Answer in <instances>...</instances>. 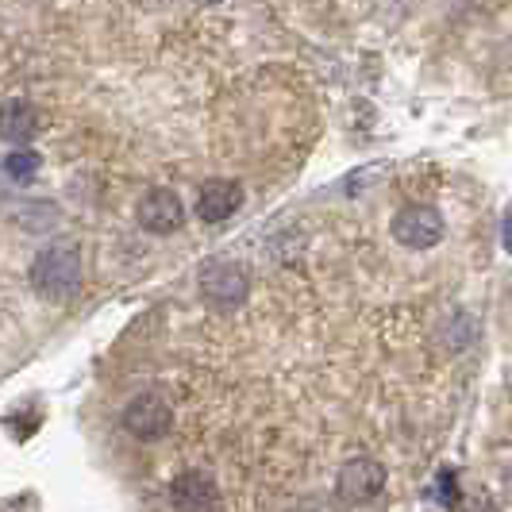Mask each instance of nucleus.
I'll return each mask as SVG.
<instances>
[{
	"label": "nucleus",
	"mask_w": 512,
	"mask_h": 512,
	"mask_svg": "<svg viewBox=\"0 0 512 512\" xmlns=\"http://www.w3.org/2000/svg\"><path fill=\"white\" fill-rule=\"evenodd\" d=\"M170 420H174V412H170V405L158 393H139V397H131L128 409H124V432L143 439V443H151V439H162L170 432Z\"/></svg>",
	"instance_id": "6"
},
{
	"label": "nucleus",
	"mask_w": 512,
	"mask_h": 512,
	"mask_svg": "<svg viewBox=\"0 0 512 512\" xmlns=\"http://www.w3.org/2000/svg\"><path fill=\"white\" fill-rule=\"evenodd\" d=\"M220 501V489L205 470H185L170 486V505L174 512H212Z\"/></svg>",
	"instance_id": "7"
},
{
	"label": "nucleus",
	"mask_w": 512,
	"mask_h": 512,
	"mask_svg": "<svg viewBox=\"0 0 512 512\" xmlns=\"http://www.w3.org/2000/svg\"><path fill=\"white\" fill-rule=\"evenodd\" d=\"M505 251H509V258H512V205H509V212H505Z\"/></svg>",
	"instance_id": "12"
},
{
	"label": "nucleus",
	"mask_w": 512,
	"mask_h": 512,
	"mask_svg": "<svg viewBox=\"0 0 512 512\" xmlns=\"http://www.w3.org/2000/svg\"><path fill=\"white\" fill-rule=\"evenodd\" d=\"M39 135V108L24 97L0 104V139L4 143H31Z\"/></svg>",
	"instance_id": "9"
},
{
	"label": "nucleus",
	"mask_w": 512,
	"mask_h": 512,
	"mask_svg": "<svg viewBox=\"0 0 512 512\" xmlns=\"http://www.w3.org/2000/svg\"><path fill=\"white\" fill-rule=\"evenodd\" d=\"M31 289L47 301H70L77 289H81V255H77L74 243H51L43 247L35 262H31Z\"/></svg>",
	"instance_id": "1"
},
{
	"label": "nucleus",
	"mask_w": 512,
	"mask_h": 512,
	"mask_svg": "<svg viewBox=\"0 0 512 512\" xmlns=\"http://www.w3.org/2000/svg\"><path fill=\"white\" fill-rule=\"evenodd\" d=\"M393 239L401 243V247H412V251H428V247H436L439 239H443V212L432 205H405L397 216H393Z\"/></svg>",
	"instance_id": "3"
},
{
	"label": "nucleus",
	"mask_w": 512,
	"mask_h": 512,
	"mask_svg": "<svg viewBox=\"0 0 512 512\" xmlns=\"http://www.w3.org/2000/svg\"><path fill=\"white\" fill-rule=\"evenodd\" d=\"M201 4H220V0H201Z\"/></svg>",
	"instance_id": "13"
},
{
	"label": "nucleus",
	"mask_w": 512,
	"mask_h": 512,
	"mask_svg": "<svg viewBox=\"0 0 512 512\" xmlns=\"http://www.w3.org/2000/svg\"><path fill=\"white\" fill-rule=\"evenodd\" d=\"M4 174L8 181H16V185H27V181H35L39 174V154L20 147V151H8L4 154Z\"/></svg>",
	"instance_id": "10"
},
{
	"label": "nucleus",
	"mask_w": 512,
	"mask_h": 512,
	"mask_svg": "<svg viewBox=\"0 0 512 512\" xmlns=\"http://www.w3.org/2000/svg\"><path fill=\"white\" fill-rule=\"evenodd\" d=\"M451 512H497V505L489 501L486 493H470V497H459V505Z\"/></svg>",
	"instance_id": "11"
},
{
	"label": "nucleus",
	"mask_w": 512,
	"mask_h": 512,
	"mask_svg": "<svg viewBox=\"0 0 512 512\" xmlns=\"http://www.w3.org/2000/svg\"><path fill=\"white\" fill-rule=\"evenodd\" d=\"M135 220H139V228L151 231V235H174V231L185 224V205H181V197L174 189L154 185V189H147V193L139 197Z\"/></svg>",
	"instance_id": "5"
},
{
	"label": "nucleus",
	"mask_w": 512,
	"mask_h": 512,
	"mask_svg": "<svg viewBox=\"0 0 512 512\" xmlns=\"http://www.w3.org/2000/svg\"><path fill=\"white\" fill-rule=\"evenodd\" d=\"M385 489V466L378 459H351L343 462L339 478H335V493L343 505H370L378 501Z\"/></svg>",
	"instance_id": "4"
},
{
	"label": "nucleus",
	"mask_w": 512,
	"mask_h": 512,
	"mask_svg": "<svg viewBox=\"0 0 512 512\" xmlns=\"http://www.w3.org/2000/svg\"><path fill=\"white\" fill-rule=\"evenodd\" d=\"M201 297H205L212 308H220V312H231V308H239L247 301V293H251V278H247V270L239 266V262H224V258H212L201 266Z\"/></svg>",
	"instance_id": "2"
},
{
	"label": "nucleus",
	"mask_w": 512,
	"mask_h": 512,
	"mask_svg": "<svg viewBox=\"0 0 512 512\" xmlns=\"http://www.w3.org/2000/svg\"><path fill=\"white\" fill-rule=\"evenodd\" d=\"M243 208V185L231 178H212L197 193V216L205 224H224Z\"/></svg>",
	"instance_id": "8"
}]
</instances>
